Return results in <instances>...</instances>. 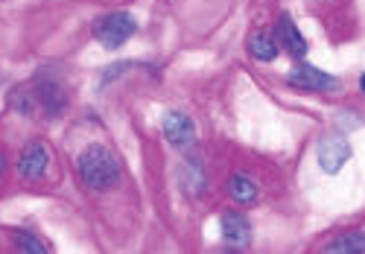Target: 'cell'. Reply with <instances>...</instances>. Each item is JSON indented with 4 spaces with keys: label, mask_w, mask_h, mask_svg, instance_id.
Segmentation results:
<instances>
[{
    "label": "cell",
    "mask_w": 365,
    "mask_h": 254,
    "mask_svg": "<svg viewBox=\"0 0 365 254\" xmlns=\"http://www.w3.org/2000/svg\"><path fill=\"white\" fill-rule=\"evenodd\" d=\"M220 231H222V240L228 245H249L252 243V222L242 216V213H222L220 216Z\"/></svg>",
    "instance_id": "obj_9"
},
{
    "label": "cell",
    "mask_w": 365,
    "mask_h": 254,
    "mask_svg": "<svg viewBox=\"0 0 365 254\" xmlns=\"http://www.w3.org/2000/svg\"><path fill=\"white\" fill-rule=\"evenodd\" d=\"M4 173H6V155L0 152V176H4Z\"/></svg>",
    "instance_id": "obj_15"
},
{
    "label": "cell",
    "mask_w": 365,
    "mask_h": 254,
    "mask_svg": "<svg viewBox=\"0 0 365 254\" xmlns=\"http://www.w3.org/2000/svg\"><path fill=\"white\" fill-rule=\"evenodd\" d=\"M359 88H362V93H365V73H362V79H359Z\"/></svg>",
    "instance_id": "obj_16"
},
{
    "label": "cell",
    "mask_w": 365,
    "mask_h": 254,
    "mask_svg": "<svg viewBox=\"0 0 365 254\" xmlns=\"http://www.w3.org/2000/svg\"><path fill=\"white\" fill-rule=\"evenodd\" d=\"M278 44H275V39L272 36H266V33H255V36H249V53L257 59V61H275L278 59Z\"/></svg>",
    "instance_id": "obj_11"
},
{
    "label": "cell",
    "mask_w": 365,
    "mask_h": 254,
    "mask_svg": "<svg viewBox=\"0 0 365 254\" xmlns=\"http://www.w3.org/2000/svg\"><path fill=\"white\" fill-rule=\"evenodd\" d=\"M327 251H333V254H365V234L362 231L339 234L333 243H327Z\"/></svg>",
    "instance_id": "obj_12"
},
{
    "label": "cell",
    "mask_w": 365,
    "mask_h": 254,
    "mask_svg": "<svg viewBox=\"0 0 365 254\" xmlns=\"http://www.w3.org/2000/svg\"><path fill=\"white\" fill-rule=\"evenodd\" d=\"M76 173L91 190H114L120 184V161L103 143H88L76 158Z\"/></svg>",
    "instance_id": "obj_1"
},
{
    "label": "cell",
    "mask_w": 365,
    "mask_h": 254,
    "mask_svg": "<svg viewBox=\"0 0 365 254\" xmlns=\"http://www.w3.org/2000/svg\"><path fill=\"white\" fill-rule=\"evenodd\" d=\"M228 196H231L234 202L249 205V202H255V199L260 196V187H257L249 176H234V178H228Z\"/></svg>",
    "instance_id": "obj_10"
},
{
    "label": "cell",
    "mask_w": 365,
    "mask_h": 254,
    "mask_svg": "<svg viewBox=\"0 0 365 254\" xmlns=\"http://www.w3.org/2000/svg\"><path fill=\"white\" fill-rule=\"evenodd\" d=\"M161 129H164V138L170 141V146L178 152H187L196 146V123L185 111H167L161 120Z\"/></svg>",
    "instance_id": "obj_4"
},
{
    "label": "cell",
    "mask_w": 365,
    "mask_h": 254,
    "mask_svg": "<svg viewBox=\"0 0 365 254\" xmlns=\"http://www.w3.org/2000/svg\"><path fill=\"white\" fill-rule=\"evenodd\" d=\"M316 158H319V167L327 176H336L351 158V143L342 135H324L316 146Z\"/></svg>",
    "instance_id": "obj_5"
},
{
    "label": "cell",
    "mask_w": 365,
    "mask_h": 254,
    "mask_svg": "<svg viewBox=\"0 0 365 254\" xmlns=\"http://www.w3.org/2000/svg\"><path fill=\"white\" fill-rule=\"evenodd\" d=\"M132 65H135V61H120V65H108V68L103 71L100 82H103V85H108L111 79H117V76H123V73H126V68H132Z\"/></svg>",
    "instance_id": "obj_14"
},
{
    "label": "cell",
    "mask_w": 365,
    "mask_h": 254,
    "mask_svg": "<svg viewBox=\"0 0 365 254\" xmlns=\"http://www.w3.org/2000/svg\"><path fill=\"white\" fill-rule=\"evenodd\" d=\"M33 91H36V93H33V100H38L50 117L62 114L68 97H65V85H62V79H58V73H56L53 68H41V71H38V76H36V82H33Z\"/></svg>",
    "instance_id": "obj_3"
},
{
    "label": "cell",
    "mask_w": 365,
    "mask_h": 254,
    "mask_svg": "<svg viewBox=\"0 0 365 254\" xmlns=\"http://www.w3.org/2000/svg\"><path fill=\"white\" fill-rule=\"evenodd\" d=\"M12 243H15V248L24 251V254H44V251H50L47 243L36 240V234H29V231H18V234H12Z\"/></svg>",
    "instance_id": "obj_13"
},
{
    "label": "cell",
    "mask_w": 365,
    "mask_h": 254,
    "mask_svg": "<svg viewBox=\"0 0 365 254\" xmlns=\"http://www.w3.org/2000/svg\"><path fill=\"white\" fill-rule=\"evenodd\" d=\"M47 167H50V149L38 141L26 143L24 152L18 155V173L21 178H29V181H38L47 176Z\"/></svg>",
    "instance_id": "obj_7"
},
{
    "label": "cell",
    "mask_w": 365,
    "mask_h": 254,
    "mask_svg": "<svg viewBox=\"0 0 365 254\" xmlns=\"http://www.w3.org/2000/svg\"><path fill=\"white\" fill-rule=\"evenodd\" d=\"M275 44L278 47H284L292 59H304L307 56V39L301 36V29H298V24L292 21V15L289 12H281V18L275 21Z\"/></svg>",
    "instance_id": "obj_8"
},
{
    "label": "cell",
    "mask_w": 365,
    "mask_h": 254,
    "mask_svg": "<svg viewBox=\"0 0 365 254\" xmlns=\"http://www.w3.org/2000/svg\"><path fill=\"white\" fill-rule=\"evenodd\" d=\"M138 33V18L126 9H117V12H108L103 18L94 21V39L106 47V50H117L123 47L132 36Z\"/></svg>",
    "instance_id": "obj_2"
},
{
    "label": "cell",
    "mask_w": 365,
    "mask_h": 254,
    "mask_svg": "<svg viewBox=\"0 0 365 254\" xmlns=\"http://www.w3.org/2000/svg\"><path fill=\"white\" fill-rule=\"evenodd\" d=\"M289 85L304 88V91H336V88H339V79L330 76V73L322 71V68H316V65H307V61H301V65H295L292 73H289Z\"/></svg>",
    "instance_id": "obj_6"
}]
</instances>
